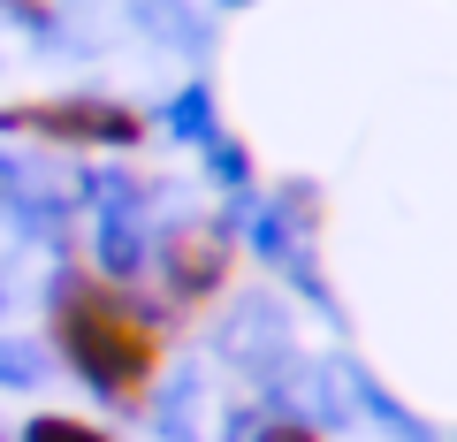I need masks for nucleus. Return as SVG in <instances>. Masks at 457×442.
Here are the masks:
<instances>
[{
  "label": "nucleus",
  "mask_w": 457,
  "mask_h": 442,
  "mask_svg": "<svg viewBox=\"0 0 457 442\" xmlns=\"http://www.w3.org/2000/svg\"><path fill=\"white\" fill-rule=\"evenodd\" d=\"M46 344L92 389V404L137 420L176 366V313L145 282H107L84 252H69L46 275Z\"/></svg>",
  "instance_id": "nucleus-1"
},
{
  "label": "nucleus",
  "mask_w": 457,
  "mask_h": 442,
  "mask_svg": "<svg viewBox=\"0 0 457 442\" xmlns=\"http://www.w3.org/2000/svg\"><path fill=\"white\" fill-rule=\"evenodd\" d=\"M237 267H245V221H228V213H183V221H168V229L153 237L145 290L161 297V305L176 313V328H183V321L213 313L237 290Z\"/></svg>",
  "instance_id": "nucleus-2"
},
{
  "label": "nucleus",
  "mask_w": 457,
  "mask_h": 442,
  "mask_svg": "<svg viewBox=\"0 0 457 442\" xmlns=\"http://www.w3.org/2000/svg\"><path fill=\"white\" fill-rule=\"evenodd\" d=\"M145 107L107 92H46V99H8L0 138H38L54 153H137L145 146Z\"/></svg>",
  "instance_id": "nucleus-3"
},
{
  "label": "nucleus",
  "mask_w": 457,
  "mask_h": 442,
  "mask_svg": "<svg viewBox=\"0 0 457 442\" xmlns=\"http://www.w3.org/2000/svg\"><path fill=\"white\" fill-rule=\"evenodd\" d=\"M228 442H328L312 420H290V412H237V427H228Z\"/></svg>",
  "instance_id": "nucleus-4"
},
{
  "label": "nucleus",
  "mask_w": 457,
  "mask_h": 442,
  "mask_svg": "<svg viewBox=\"0 0 457 442\" xmlns=\"http://www.w3.org/2000/svg\"><path fill=\"white\" fill-rule=\"evenodd\" d=\"M16 442H114V435L99 420H84V412H31Z\"/></svg>",
  "instance_id": "nucleus-5"
},
{
  "label": "nucleus",
  "mask_w": 457,
  "mask_h": 442,
  "mask_svg": "<svg viewBox=\"0 0 457 442\" xmlns=\"http://www.w3.org/2000/svg\"><path fill=\"white\" fill-rule=\"evenodd\" d=\"M38 374V351H23V344H0V381H31Z\"/></svg>",
  "instance_id": "nucleus-6"
},
{
  "label": "nucleus",
  "mask_w": 457,
  "mask_h": 442,
  "mask_svg": "<svg viewBox=\"0 0 457 442\" xmlns=\"http://www.w3.org/2000/svg\"><path fill=\"white\" fill-rule=\"evenodd\" d=\"M0 8H8L16 23H54L62 16V0H0Z\"/></svg>",
  "instance_id": "nucleus-7"
}]
</instances>
